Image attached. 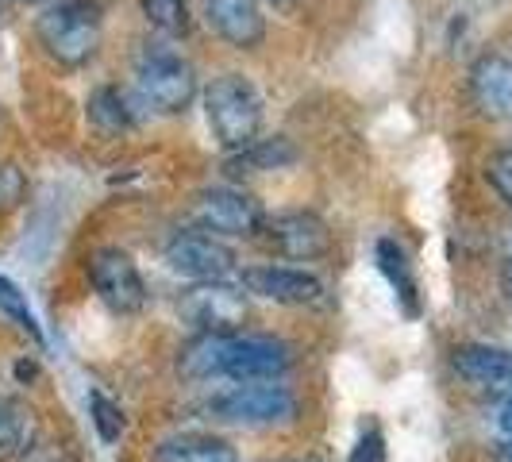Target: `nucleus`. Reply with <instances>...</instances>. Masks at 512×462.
<instances>
[{
    "mask_svg": "<svg viewBox=\"0 0 512 462\" xmlns=\"http://www.w3.org/2000/svg\"><path fill=\"white\" fill-rule=\"evenodd\" d=\"M486 181L497 189V197H501V201H509V205H512V147H509V151L489 154Z\"/></svg>",
    "mask_w": 512,
    "mask_h": 462,
    "instance_id": "nucleus-23",
    "label": "nucleus"
},
{
    "mask_svg": "<svg viewBox=\"0 0 512 462\" xmlns=\"http://www.w3.org/2000/svg\"><path fill=\"white\" fill-rule=\"evenodd\" d=\"M16 374H20V378H31V374H35V366H27V362H20V366H16Z\"/></svg>",
    "mask_w": 512,
    "mask_h": 462,
    "instance_id": "nucleus-29",
    "label": "nucleus"
},
{
    "mask_svg": "<svg viewBox=\"0 0 512 462\" xmlns=\"http://www.w3.org/2000/svg\"><path fill=\"white\" fill-rule=\"evenodd\" d=\"M89 120L104 131H128L131 124H135V116H131V108H128V97H124L116 85L93 89V97H89Z\"/></svg>",
    "mask_w": 512,
    "mask_h": 462,
    "instance_id": "nucleus-19",
    "label": "nucleus"
},
{
    "mask_svg": "<svg viewBox=\"0 0 512 462\" xmlns=\"http://www.w3.org/2000/svg\"><path fill=\"white\" fill-rule=\"evenodd\" d=\"M181 316L197 328V335L239 332L247 320V293H239L228 282H197L181 297Z\"/></svg>",
    "mask_w": 512,
    "mask_h": 462,
    "instance_id": "nucleus-11",
    "label": "nucleus"
},
{
    "mask_svg": "<svg viewBox=\"0 0 512 462\" xmlns=\"http://www.w3.org/2000/svg\"><path fill=\"white\" fill-rule=\"evenodd\" d=\"M501 289H505V297L512 301V258L505 262V270H501Z\"/></svg>",
    "mask_w": 512,
    "mask_h": 462,
    "instance_id": "nucleus-27",
    "label": "nucleus"
},
{
    "mask_svg": "<svg viewBox=\"0 0 512 462\" xmlns=\"http://www.w3.org/2000/svg\"><path fill=\"white\" fill-rule=\"evenodd\" d=\"M262 239L274 255L289 262H316V258L332 255V231L316 212H278L266 216Z\"/></svg>",
    "mask_w": 512,
    "mask_h": 462,
    "instance_id": "nucleus-9",
    "label": "nucleus"
},
{
    "mask_svg": "<svg viewBox=\"0 0 512 462\" xmlns=\"http://www.w3.org/2000/svg\"><path fill=\"white\" fill-rule=\"evenodd\" d=\"M24 197H27L24 170H16V166L4 162V166H0V212H12Z\"/></svg>",
    "mask_w": 512,
    "mask_h": 462,
    "instance_id": "nucleus-24",
    "label": "nucleus"
},
{
    "mask_svg": "<svg viewBox=\"0 0 512 462\" xmlns=\"http://www.w3.org/2000/svg\"><path fill=\"white\" fill-rule=\"evenodd\" d=\"M289 162H297V147L282 135H274V139H255L251 147L231 154L228 174H262V170H282Z\"/></svg>",
    "mask_w": 512,
    "mask_h": 462,
    "instance_id": "nucleus-18",
    "label": "nucleus"
},
{
    "mask_svg": "<svg viewBox=\"0 0 512 462\" xmlns=\"http://www.w3.org/2000/svg\"><path fill=\"white\" fill-rule=\"evenodd\" d=\"M35 35L58 66L77 70L93 62L101 47V12L93 0H47V8L35 16Z\"/></svg>",
    "mask_w": 512,
    "mask_h": 462,
    "instance_id": "nucleus-2",
    "label": "nucleus"
},
{
    "mask_svg": "<svg viewBox=\"0 0 512 462\" xmlns=\"http://www.w3.org/2000/svg\"><path fill=\"white\" fill-rule=\"evenodd\" d=\"M0 312H4V316H12V320H16L31 339H39L35 316H31V308H27V297L16 289V285L8 282V278H0Z\"/></svg>",
    "mask_w": 512,
    "mask_h": 462,
    "instance_id": "nucleus-22",
    "label": "nucleus"
},
{
    "mask_svg": "<svg viewBox=\"0 0 512 462\" xmlns=\"http://www.w3.org/2000/svg\"><path fill=\"white\" fill-rule=\"evenodd\" d=\"M374 255H378V270L389 278V285H393L397 301L405 305V312H409V316H420V285L412 278V262H409V255H405V247H401L397 239H378Z\"/></svg>",
    "mask_w": 512,
    "mask_h": 462,
    "instance_id": "nucleus-17",
    "label": "nucleus"
},
{
    "mask_svg": "<svg viewBox=\"0 0 512 462\" xmlns=\"http://www.w3.org/2000/svg\"><path fill=\"white\" fill-rule=\"evenodd\" d=\"M293 366V351L274 335H193V343L181 351L178 370L189 382H274Z\"/></svg>",
    "mask_w": 512,
    "mask_h": 462,
    "instance_id": "nucleus-1",
    "label": "nucleus"
},
{
    "mask_svg": "<svg viewBox=\"0 0 512 462\" xmlns=\"http://www.w3.org/2000/svg\"><path fill=\"white\" fill-rule=\"evenodd\" d=\"M35 443H39L35 412L12 397H0V462L24 459Z\"/></svg>",
    "mask_w": 512,
    "mask_h": 462,
    "instance_id": "nucleus-16",
    "label": "nucleus"
},
{
    "mask_svg": "<svg viewBox=\"0 0 512 462\" xmlns=\"http://www.w3.org/2000/svg\"><path fill=\"white\" fill-rule=\"evenodd\" d=\"M470 97L486 120H512V58L482 54L470 66Z\"/></svg>",
    "mask_w": 512,
    "mask_h": 462,
    "instance_id": "nucleus-13",
    "label": "nucleus"
},
{
    "mask_svg": "<svg viewBox=\"0 0 512 462\" xmlns=\"http://www.w3.org/2000/svg\"><path fill=\"white\" fill-rule=\"evenodd\" d=\"M89 416H93V428H97V436L104 443H116V439L124 436V412H120V405L112 397H104L101 389L89 393Z\"/></svg>",
    "mask_w": 512,
    "mask_h": 462,
    "instance_id": "nucleus-21",
    "label": "nucleus"
},
{
    "mask_svg": "<svg viewBox=\"0 0 512 462\" xmlns=\"http://www.w3.org/2000/svg\"><path fill=\"white\" fill-rule=\"evenodd\" d=\"M154 462H239L235 447L220 436H205V432H185V436H170L154 447Z\"/></svg>",
    "mask_w": 512,
    "mask_h": 462,
    "instance_id": "nucleus-15",
    "label": "nucleus"
},
{
    "mask_svg": "<svg viewBox=\"0 0 512 462\" xmlns=\"http://www.w3.org/2000/svg\"><path fill=\"white\" fill-rule=\"evenodd\" d=\"M208 27L235 51H255L266 39V16L258 0H201Z\"/></svg>",
    "mask_w": 512,
    "mask_h": 462,
    "instance_id": "nucleus-12",
    "label": "nucleus"
},
{
    "mask_svg": "<svg viewBox=\"0 0 512 462\" xmlns=\"http://www.w3.org/2000/svg\"><path fill=\"white\" fill-rule=\"evenodd\" d=\"M347 462H385V439L378 428H366Z\"/></svg>",
    "mask_w": 512,
    "mask_h": 462,
    "instance_id": "nucleus-25",
    "label": "nucleus"
},
{
    "mask_svg": "<svg viewBox=\"0 0 512 462\" xmlns=\"http://www.w3.org/2000/svg\"><path fill=\"white\" fill-rule=\"evenodd\" d=\"M451 366L470 385H478L486 393L512 397V351L486 347V343H462L451 351Z\"/></svg>",
    "mask_w": 512,
    "mask_h": 462,
    "instance_id": "nucleus-14",
    "label": "nucleus"
},
{
    "mask_svg": "<svg viewBox=\"0 0 512 462\" xmlns=\"http://www.w3.org/2000/svg\"><path fill=\"white\" fill-rule=\"evenodd\" d=\"M16 4H43V0H16Z\"/></svg>",
    "mask_w": 512,
    "mask_h": 462,
    "instance_id": "nucleus-31",
    "label": "nucleus"
},
{
    "mask_svg": "<svg viewBox=\"0 0 512 462\" xmlns=\"http://www.w3.org/2000/svg\"><path fill=\"white\" fill-rule=\"evenodd\" d=\"M497 462H512V439H509V443H501V447H497Z\"/></svg>",
    "mask_w": 512,
    "mask_h": 462,
    "instance_id": "nucleus-28",
    "label": "nucleus"
},
{
    "mask_svg": "<svg viewBox=\"0 0 512 462\" xmlns=\"http://www.w3.org/2000/svg\"><path fill=\"white\" fill-rule=\"evenodd\" d=\"M143 4V16L154 31L170 35V39H181L189 35V0H139Z\"/></svg>",
    "mask_w": 512,
    "mask_h": 462,
    "instance_id": "nucleus-20",
    "label": "nucleus"
},
{
    "mask_svg": "<svg viewBox=\"0 0 512 462\" xmlns=\"http://www.w3.org/2000/svg\"><path fill=\"white\" fill-rule=\"evenodd\" d=\"M497 428H501V432L512 439V397H505V405L497 409Z\"/></svg>",
    "mask_w": 512,
    "mask_h": 462,
    "instance_id": "nucleus-26",
    "label": "nucleus"
},
{
    "mask_svg": "<svg viewBox=\"0 0 512 462\" xmlns=\"http://www.w3.org/2000/svg\"><path fill=\"white\" fill-rule=\"evenodd\" d=\"M205 412L224 424L270 428V424H289L297 416V397L274 382H235L216 389L205 401Z\"/></svg>",
    "mask_w": 512,
    "mask_h": 462,
    "instance_id": "nucleus-4",
    "label": "nucleus"
},
{
    "mask_svg": "<svg viewBox=\"0 0 512 462\" xmlns=\"http://www.w3.org/2000/svg\"><path fill=\"white\" fill-rule=\"evenodd\" d=\"M166 262L189 282H228L235 274V251L208 231H178L166 243Z\"/></svg>",
    "mask_w": 512,
    "mask_h": 462,
    "instance_id": "nucleus-8",
    "label": "nucleus"
},
{
    "mask_svg": "<svg viewBox=\"0 0 512 462\" xmlns=\"http://www.w3.org/2000/svg\"><path fill=\"white\" fill-rule=\"evenodd\" d=\"M193 216H197L201 231L228 235V239H255V235H262V224H266L262 205L235 185L201 189L197 201H193Z\"/></svg>",
    "mask_w": 512,
    "mask_h": 462,
    "instance_id": "nucleus-6",
    "label": "nucleus"
},
{
    "mask_svg": "<svg viewBox=\"0 0 512 462\" xmlns=\"http://www.w3.org/2000/svg\"><path fill=\"white\" fill-rule=\"evenodd\" d=\"M135 81L143 101L162 116H178L197 97V74L193 66L174 51H147L135 66Z\"/></svg>",
    "mask_w": 512,
    "mask_h": 462,
    "instance_id": "nucleus-5",
    "label": "nucleus"
},
{
    "mask_svg": "<svg viewBox=\"0 0 512 462\" xmlns=\"http://www.w3.org/2000/svg\"><path fill=\"white\" fill-rule=\"evenodd\" d=\"M239 285L247 293H255L262 301H274V305L285 308H320L328 305V293H324V282L316 274H305L297 266H247L239 274Z\"/></svg>",
    "mask_w": 512,
    "mask_h": 462,
    "instance_id": "nucleus-10",
    "label": "nucleus"
},
{
    "mask_svg": "<svg viewBox=\"0 0 512 462\" xmlns=\"http://www.w3.org/2000/svg\"><path fill=\"white\" fill-rule=\"evenodd\" d=\"M89 282H93L97 297L116 316H135L147 305V282H143V274L131 262L128 251H120V247L93 251V258H89Z\"/></svg>",
    "mask_w": 512,
    "mask_h": 462,
    "instance_id": "nucleus-7",
    "label": "nucleus"
},
{
    "mask_svg": "<svg viewBox=\"0 0 512 462\" xmlns=\"http://www.w3.org/2000/svg\"><path fill=\"white\" fill-rule=\"evenodd\" d=\"M205 116L216 143L235 154L251 147L262 131V97L243 74H220L205 89Z\"/></svg>",
    "mask_w": 512,
    "mask_h": 462,
    "instance_id": "nucleus-3",
    "label": "nucleus"
},
{
    "mask_svg": "<svg viewBox=\"0 0 512 462\" xmlns=\"http://www.w3.org/2000/svg\"><path fill=\"white\" fill-rule=\"evenodd\" d=\"M270 4H274V8H289V4H293V0H270Z\"/></svg>",
    "mask_w": 512,
    "mask_h": 462,
    "instance_id": "nucleus-30",
    "label": "nucleus"
}]
</instances>
